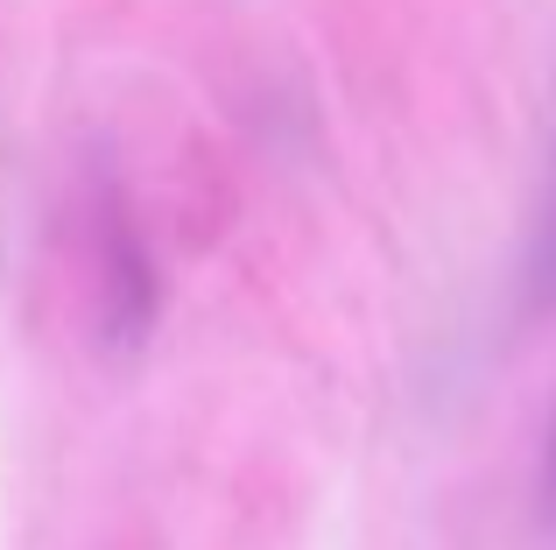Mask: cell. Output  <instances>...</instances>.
I'll use <instances>...</instances> for the list:
<instances>
[]
</instances>
